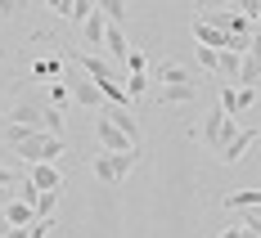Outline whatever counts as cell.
I'll return each instance as SVG.
<instances>
[{"mask_svg":"<svg viewBox=\"0 0 261 238\" xmlns=\"http://www.w3.org/2000/svg\"><path fill=\"white\" fill-rule=\"evenodd\" d=\"M108 122H113L122 135H130V144H140V122H135L130 108H108Z\"/></svg>","mask_w":261,"mask_h":238,"instance_id":"cell-13","label":"cell"},{"mask_svg":"<svg viewBox=\"0 0 261 238\" xmlns=\"http://www.w3.org/2000/svg\"><path fill=\"white\" fill-rule=\"evenodd\" d=\"M153 81H158V85H185V81H194V77H189V68H185V63L162 58V63H153Z\"/></svg>","mask_w":261,"mask_h":238,"instance_id":"cell-8","label":"cell"},{"mask_svg":"<svg viewBox=\"0 0 261 238\" xmlns=\"http://www.w3.org/2000/svg\"><path fill=\"white\" fill-rule=\"evenodd\" d=\"M99 5V14H104L108 23H122L126 18V0H95Z\"/></svg>","mask_w":261,"mask_h":238,"instance_id":"cell-21","label":"cell"},{"mask_svg":"<svg viewBox=\"0 0 261 238\" xmlns=\"http://www.w3.org/2000/svg\"><path fill=\"white\" fill-rule=\"evenodd\" d=\"M194 41H198V45H207V50H230V32L203 23V18H194Z\"/></svg>","mask_w":261,"mask_h":238,"instance_id":"cell-9","label":"cell"},{"mask_svg":"<svg viewBox=\"0 0 261 238\" xmlns=\"http://www.w3.org/2000/svg\"><path fill=\"white\" fill-rule=\"evenodd\" d=\"M234 9H239V14H248L252 23H261V0H234Z\"/></svg>","mask_w":261,"mask_h":238,"instance_id":"cell-30","label":"cell"},{"mask_svg":"<svg viewBox=\"0 0 261 238\" xmlns=\"http://www.w3.org/2000/svg\"><path fill=\"white\" fill-rule=\"evenodd\" d=\"M68 153V144H63V135H50V131H27V139L14 144V158L18 162H59Z\"/></svg>","mask_w":261,"mask_h":238,"instance_id":"cell-1","label":"cell"},{"mask_svg":"<svg viewBox=\"0 0 261 238\" xmlns=\"http://www.w3.org/2000/svg\"><path fill=\"white\" fill-rule=\"evenodd\" d=\"M104 32H108V18L95 9V14L81 23V41H86V45H104Z\"/></svg>","mask_w":261,"mask_h":238,"instance_id":"cell-15","label":"cell"},{"mask_svg":"<svg viewBox=\"0 0 261 238\" xmlns=\"http://www.w3.org/2000/svg\"><path fill=\"white\" fill-rule=\"evenodd\" d=\"M68 90H72V99L81 108H104V90H99V81L95 77H72L68 81Z\"/></svg>","mask_w":261,"mask_h":238,"instance_id":"cell-5","label":"cell"},{"mask_svg":"<svg viewBox=\"0 0 261 238\" xmlns=\"http://www.w3.org/2000/svg\"><path fill=\"white\" fill-rule=\"evenodd\" d=\"M45 5H50V14H59V18H63V14H68V5H72V0H45Z\"/></svg>","mask_w":261,"mask_h":238,"instance_id":"cell-36","label":"cell"},{"mask_svg":"<svg viewBox=\"0 0 261 238\" xmlns=\"http://www.w3.org/2000/svg\"><path fill=\"white\" fill-rule=\"evenodd\" d=\"M252 104H257V85H239V112H248Z\"/></svg>","mask_w":261,"mask_h":238,"instance_id":"cell-32","label":"cell"},{"mask_svg":"<svg viewBox=\"0 0 261 238\" xmlns=\"http://www.w3.org/2000/svg\"><path fill=\"white\" fill-rule=\"evenodd\" d=\"M0 189H18V180L9 175V166H0Z\"/></svg>","mask_w":261,"mask_h":238,"instance_id":"cell-37","label":"cell"},{"mask_svg":"<svg viewBox=\"0 0 261 238\" xmlns=\"http://www.w3.org/2000/svg\"><path fill=\"white\" fill-rule=\"evenodd\" d=\"M14 198H23L27 207H36V202H41V189L32 185V180H18V189H14Z\"/></svg>","mask_w":261,"mask_h":238,"instance_id":"cell-25","label":"cell"},{"mask_svg":"<svg viewBox=\"0 0 261 238\" xmlns=\"http://www.w3.org/2000/svg\"><path fill=\"white\" fill-rule=\"evenodd\" d=\"M261 81V63L252 54H243V72H239V85H257Z\"/></svg>","mask_w":261,"mask_h":238,"instance_id":"cell-23","label":"cell"},{"mask_svg":"<svg viewBox=\"0 0 261 238\" xmlns=\"http://www.w3.org/2000/svg\"><path fill=\"white\" fill-rule=\"evenodd\" d=\"M32 72H36L41 81H59V72H63V63H59L54 54H45V58H36V63H32Z\"/></svg>","mask_w":261,"mask_h":238,"instance_id":"cell-18","label":"cell"},{"mask_svg":"<svg viewBox=\"0 0 261 238\" xmlns=\"http://www.w3.org/2000/svg\"><path fill=\"white\" fill-rule=\"evenodd\" d=\"M234 131H239V126H234V117H225V108L216 104L207 117H203V126H198V139L207 144L212 153H221V148H225V139H230Z\"/></svg>","mask_w":261,"mask_h":238,"instance_id":"cell-2","label":"cell"},{"mask_svg":"<svg viewBox=\"0 0 261 238\" xmlns=\"http://www.w3.org/2000/svg\"><path fill=\"white\" fill-rule=\"evenodd\" d=\"M126 68H130V72H149V54H144V50H130L126 54Z\"/></svg>","mask_w":261,"mask_h":238,"instance_id":"cell-29","label":"cell"},{"mask_svg":"<svg viewBox=\"0 0 261 238\" xmlns=\"http://www.w3.org/2000/svg\"><path fill=\"white\" fill-rule=\"evenodd\" d=\"M194 95H198L194 81H185V85H162V90H158V104H189Z\"/></svg>","mask_w":261,"mask_h":238,"instance_id":"cell-16","label":"cell"},{"mask_svg":"<svg viewBox=\"0 0 261 238\" xmlns=\"http://www.w3.org/2000/svg\"><path fill=\"white\" fill-rule=\"evenodd\" d=\"M216 58H221V50H207V45H198V68L216 72Z\"/></svg>","mask_w":261,"mask_h":238,"instance_id":"cell-31","label":"cell"},{"mask_svg":"<svg viewBox=\"0 0 261 238\" xmlns=\"http://www.w3.org/2000/svg\"><path fill=\"white\" fill-rule=\"evenodd\" d=\"M104 50L113 54V63H126L130 41H126V32H122V23H108V32H104Z\"/></svg>","mask_w":261,"mask_h":238,"instance_id":"cell-10","label":"cell"},{"mask_svg":"<svg viewBox=\"0 0 261 238\" xmlns=\"http://www.w3.org/2000/svg\"><path fill=\"white\" fill-rule=\"evenodd\" d=\"M5 220H9V225H18V229H27V225H32V220H36V207H27L23 198H14V202H9V207H5Z\"/></svg>","mask_w":261,"mask_h":238,"instance_id":"cell-17","label":"cell"},{"mask_svg":"<svg viewBox=\"0 0 261 238\" xmlns=\"http://www.w3.org/2000/svg\"><path fill=\"white\" fill-rule=\"evenodd\" d=\"M23 9V0H0V18H14Z\"/></svg>","mask_w":261,"mask_h":238,"instance_id":"cell-34","label":"cell"},{"mask_svg":"<svg viewBox=\"0 0 261 238\" xmlns=\"http://www.w3.org/2000/svg\"><path fill=\"white\" fill-rule=\"evenodd\" d=\"M45 131H50V135H63V112H59V108H45Z\"/></svg>","mask_w":261,"mask_h":238,"instance_id":"cell-28","label":"cell"},{"mask_svg":"<svg viewBox=\"0 0 261 238\" xmlns=\"http://www.w3.org/2000/svg\"><path fill=\"white\" fill-rule=\"evenodd\" d=\"M27 180L41 189V193H50V189H63V171H59L54 162H32V166H27Z\"/></svg>","mask_w":261,"mask_h":238,"instance_id":"cell-7","label":"cell"},{"mask_svg":"<svg viewBox=\"0 0 261 238\" xmlns=\"http://www.w3.org/2000/svg\"><path fill=\"white\" fill-rule=\"evenodd\" d=\"M9 202H14V189H0V212H5Z\"/></svg>","mask_w":261,"mask_h":238,"instance_id":"cell-38","label":"cell"},{"mask_svg":"<svg viewBox=\"0 0 261 238\" xmlns=\"http://www.w3.org/2000/svg\"><path fill=\"white\" fill-rule=\"evenodd\" d=\"M239 72H243V54L239 50H221V58H216V77L230 81V85H239Z\"/></svg>","mask_w":261,"mask_h":238,"instance_id":"cell-11","label":"cell"},{"mask_svg":"<svg viewBox=\"0 0 261 238\" xmlns=\"http://www.w3.org/2000/svg\"><path fill=\"white\" fill-rule=\"evenodd\" d=\"M257 27H261V23H257Z\"/></svg>","mask_w":261,"mask_h":238,"instance_id":"cell-40","label":"cell"},{"mask_svg":"<svg viewBox=\"0 0 261 238\" xmlns=\"http://www.w3.org/2000/svg\"><path fill=\"white\" fill-rule=\"evenodd\" d=\"M135 162H140V148H135V153H113V166H117V185H122L130 171H135Z\"/></svg>","mask_w":261,"mask_h":238,"instance_id":"cell-20","label":"cell"},{"mask_svg":"<svg viewBox=\"0 0 261 238\" xmlns=\"http://www.w3.org/2000/svg\"><path fill=\"white\" fill-rule=\"evenodd\" d=\"M90 171H95L99 185H117V166H113V153H108V148H99V153L90 158Z\"/></svg>","mask_w":261,"mask_h":238,"instance_id":"cell-14","label":"cell"},{"mask_svg":"<svg viewBox=\"0 0 261 238\" xmlns=\"http://www.w3.org/2000/svg\"><path fill=\"white\" fill-rule=\"evenodd\" d=\"M261 207V189H234V193H225V212H252Z\"/></svg>","mask_w":261,"mask_h":238,"instance_id":"cell-12","label":"cell"},{"mask_svg":"<svg viewBox=\"0 0 261 238\" xmlns=\"http://www.w3.org/2000/svg\"><path fill=\"white\" fill-rule=\"evenodd\" d=\"M216 238H257V229H248V225H234V229H221Z\"/></svg>","mask_w":261,"mask_h":238,"instance_id":"cell-33","label":"cell"},{"mask_svg":"<svg viewBox=\"0 0 261 238\" xmlns=\"http://www.w3.org/2000/svg\"><path fill=\"white\" fill-rule=\"evenodd\" d=\"M0 122H18V126H27V131H45V108L32 104V99H23V104L5 108V112H0Z\"/></svg>","mask_w":261,"mask_h":238,"instance_id":"cell-4","label":"cell"},{"mask_svg":"<svg viewBox=\"0 0 261 238\" xmlns=\"http://www.w3.org/2000/svg\"><path fill=\"white\" fill-rule=\"evenodd\" d=\"M95 9H99V5H95V0H72V5H68V14H63V18H68V23H86V18H90V14H95Z\"/></svg>","mask_w":261,"mask_h":238,"instance_id":"cell-19","label":"cell"},{"mask_svg":"<svg viewBox=\"0 0 261 238\" xmlns=\"http://www.w3.org/2000/svg\"><path fill=\"white\" fill-rule=\"evenodd\" d=\"M68 99H72V90H68V81H50V104H54V108H63Z\"/></svg>","mask_w":261,"mask_h":238,"instance_id":"cell-26","label":"cell"},{"mask_svg":"<svg viewBox=\"0 0 261 238\" xmlns=\"http://www.w3.org/2000/svg\"><path fill=\"white\" fill-rule=\"evenodd\" d=\"M149 85H153L149 72H130V77H126V95H130V99H140V95H149Z\"/></svg>","mask_w":261,"mask_h":238,"instance_id":"cell-22","label":"cell"},{"mask_svg":"<svg viewBox=\"0 0 261 238\" xmlns=\"http://www.w3.org/2000/svg\"><path fill=\"white\" fill-rule=\"evenodd\" d=\"M54 207H59V189L41 193V202H36V216H41V220H54Z\"/></svg>","mask_w":261,"mask_h":238,"instance_id":"cell-24","label":"cell"},{"mask_svg":"<svg viewBox=\"0 0 261 238\" xmlns=\"http://www.w3.org/2000/svg\"><path fill=\"white\" fill-rule=\"evenodd\" d=\"M257 139H261V131H257V126H248V131H234L230 139H225V148H221L216 158L225 162V166H234V162H243V158H248V148H252Z\"/></svg>","mask_w":261,"mask_h":238,"instance_id":"cell-3","label":"cell"},{"mask_svg":"<svg viewBox=\"0 0 261 238\" xmlns=\"http://www.w3.org/2000/svg\"><path fill=\"white\" fill-rule=\"evenodd\" d=\"M203 9H234V0H198V14Z\"/></svg>","mask_w":261,"mask_h":238,"instance_id":"cell-35","label":"cell"},{"mask_svg":"<svg viewBox=\"0 0 261 238\" xmlns=\"http://www.w3.org/2000/svg\"><path fill=\"white\" fill-rule=\"evenodd\" d=\"M0 63H9V50H5V45H0Z\"/></svg>","mask_w":261,"mask_h":238,"instance_id":"cell-39","label":"cell"},{"mask_svg":"<svg viewBox=\"0 0 261 238\" xmlns=\"http://www.w3.org/2000/svg\"><path fill=\"white\" fill-rule=\"evenodd\" d=\"M95 135H99V148H108V153H135V148H140V144H130V135H122L108 117L95 126Z\"/></svg>","mask_w":261,"mask_h":238,"instance_id":"cell-6","label":"cell"},{"mask_svg":"<svg viewBox=\"0 0 261 238\" xmlns=\"http://www.w3.org/2000/svg\"><path fill=\"white\" fill-rule=\"evenodd\" d=\"M0 131H5V144H9V148H14L18 139H27V126H18V122H5Z\"/></svg>","mask_w":261,"mask_h":238,"instance_id":"cell-27","label":"cell"}]
</instances>
